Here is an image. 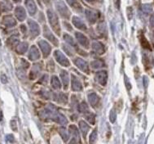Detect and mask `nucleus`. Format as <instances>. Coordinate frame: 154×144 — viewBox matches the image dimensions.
Segmentation results:
<instances>
[{"label": "nucleus", "instance_id": "obj_1", "mask_svg": "<svg viewBox=\"0 0 154 144\" xmlns=\"http://www.w3.org/2000/svg\"><path fill=\"white\" fill-rule=\"evenodd\" d=\"M140 42H141V44L143 46V48H148V49H150V44L148 42V40H146V38L144 37V35L141 34L140 35Z\"/></svg>", "mask_w": 154, "mask_h": 144}, {"label": "nucleus", "instance_id": "obj_2", "mask_svg": "<svg viewBox=\"0 0 154 144\" xmlns=\"http://www.w3.org/2000/svg\"><path fill=\"white\" fill-rule=\"evenodd\" d=\"M25 3L27 4V7H28V9L29 10L30 12H33V14H34V12L35 11V5H34V2H33V0H27Z\"/></svg>", "mask_w": 154, "mask_h": 144}, {"label": "nucleus", "instance_id": "obj_3", "mask_svg": "<svg viewBox=\"0 0 154 144\" xmlns=\"http://www.w3.org/2000/svg\"><path fill=\"white\" fill-rule=\"evenodd\" d=\"M142 9H143V12H145V13H150L152 10V6L150 4H143V7H142Z\"/></svg>", "mask_w": 154, "mask_h": 144}, {"label": "nucleus", "instance_id": "obj_4", "mask_svg": "<svg viewBox=\"0 0 154 144\" xmlns=\"http://www.w3.org/2000/svg\"><path fill=\"white\" fill-rule=\"evenodd\" d=\"M150 27L152 28V30H154V13L151 16V18H150Z\"/></svg>", "mask_w": 154, "mask_h": 144}, {"label": "nucleus", "instance_id": "obj_5", "mask_svg": "<svg viewBox=\"0 0 154 144\" xmlns=\"http://www.w3.org/2000/svg\"><path fill=\"white\" fill-rule=\"evenodd\" d=\"M143 85L147 87V85H148V83H149V79L146 76L143 77Z\"/></svg>", "mask_w": 154, "mask_h": 144}, {"label": "nucleus", "instance_id": "obj_6", "mask_svg": "<svg viewBox=\"0 0 154 144\" xmlns=\"http://www.w3.org/2000/svg\"><path fill=\"white\" fill-rule=\"evenodd\" d=\"M2 120H3V113L0 111V121H2Z\"/></svg>", "mask_w": 154, "mask_h": 144}, {"label": "nucleus", "instance_id": "obj_7", "mask_svg": "<svg viewBox=\"0 0 154 144\" xmlns=\"http://www.w3.org/2000/svg\"><path fill=\"white\" fill-rule=\"evenodd\" d=\"M15 2H19V1H20V0H14Z\"/></svg>", "mask_w": 154, "mask_h": 144}, {"label": "nucleus", "instance_id": "obj_8", "mask_svg": "<svg viewBox=\"0 0 154 144\" xmlns=\"http://www.w3.org/2000/svg\"><path fill=\"white\" fill-rule=\"evenodd\" d=\"M45 2H49V0H44Z\"/></svg>", "mask_w": 154, "mask_h": 144}, {"label": "nucleus", "instance_id": "obj_9", "mask_svg": "<svg viewBox=\"0 0 154 144\" xmlns=\"http://www.w3.org/2000/svg\"><path fill=\"white\" fill-rule=\"evenodd\" d=\"M88 1H91V0H88Z\"/></svg>", "mask_w": 154, "mask_h": 144}]
</instances>
